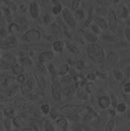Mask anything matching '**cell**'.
Returning a JSON list of instances; mask_svg holds the SVG:
<instances>
[{
    "label": "cell",
    "instance_id": "1",
    "mask_svg": "<svg viewBox=\"0 0 130 131\" xmlns=\"http://www.w3.org/2000/svg\"><path fill=\"white\" fill-rule=\"evenodd\" d=\"M87 53L89 58L96 63H101L105 57L104 47L98 43H90L87 48Z\"/></svg>",
    "mask_w": 130,
    "mask_h": 131
},
{
    "label": "cell",
    "instance_id": "2",
    "mask_svg": "<svg viewBox=\"0 0 130 131\" xmlns=\"http://www.w3.org/2000/svg\"><path fill=\"white\" fill-rule=\"evenodd\" d=\"M62 16L65 23L70 28L73 29L76 28V27L77 26L78 21L76 20L74 14L72 13L71 10L67 8H64L62 13Z\"/></svg>",
    "mask_w": 130,
    "mask_h": 131
},
{
    "label": "cell",
    "instance_id": "3",
    "mask_svg": "<svg viewBox=\"0 0 130 131\" xmlns=\"http://www.w3.org/2000/svg\"><path fill=\"white\" fill-rule=\"evenodd\" d=\"M106 19L109 25V30L113 32L116 31L118 27V19L115 10L111 9L108 10Z\"/></svg>",
    "mask_w": 130,
    "mask_h": 131
},
{
    "label": "cell",
    "instance_id": "4",
    "mask_svg": "<svg viewBox=\"0 0 130 131\" xmlns=\"http://www.w3.org/2000/svg\"><path fill=\"white\" fill-rule=\"evenodd\" d=\"M41 35L40 32L36 29L28 30L24 36V39L30 42L39 41L40 40Z\"/></svg>",
    "mask_w": 130,
    "mask_h": 131
},
{
    "label": "cell",
    "instance_id": "5",
    "mask_svg": "<svg viewBox=\"0 0 130 131\" xmlns=\"http://www.w3.org/2000/svg\"><path fill=\"white\" fill-rule=\"evenodd\" d=\"M29 12L31 17L34 19H37L39 17L41 14V8L37 1H32L29 5Z\"/></svg>",
    "mask_w": 130,
    "mask_h": 131
},
{
    "label": "cell",
    "instance_id": "6",
    "mask_svg": "<svg viewBox=\"0 0 130 131\" xmlns=\"http://www.w3.org/2000/svg\"><path fill=\"white\" fill-rule=\"evenodd\" d=\"M93 23L99 26L102 30H107L109 29L106 18H105L104 16L95 15Z\"/></svg>",
    "mask_w": 130,
    "mask_h": 131
},
{
    "label": "cell",
    "instance_id": "7",
    "mask_svg": "<svg viewBox=\"0 0 130 131\" xmlns=\"http://www.w3.org/2000/svg\"><path fill=\"white\" fill-rule=\"evenodd\" d=\"M55 58V54L52 51H45L39 57V63L41 64L51 61Z\"/></svg>",
    "mask_w": 130,
    "mask_h": 131
},
{
    "label": "cell",
    "instance_id": "8",
    "mask_svg": "<svg viewBox=\"0 0 130 131\" xmlns=\"http://www.w3.org/2000/svg\"><path fill=\"white\" fill-rule=\"evenodd\" d=\"M52 94L55 100H60L61 97V85L58 82L54 83L52 88Z\"/></svg>",
    "mask_w": 130,
    "mask_h": 131
},
{
    "label": "cell",
    "instance_id": "9",
    "mask_svg": "<svg viewBox=\"0 0 130 131\" xmlns=\"http://www.w3.org/2000/svg\"><path fill=\"white\" fill-rule=\"evenodd\" d=\"M95 15L94 9L93 7H90L88 10V15L86 16V18L84 24V26L85 28H89L91 24L93 23Z\"/></svg>",
    "mask_w": 130,
    "mask_h": 131
},
{
    "label": "cell",
    "instance_id": "10",
    "mask_svg": "<svg viewBox=\"0 0 130 131\" xmlns=\"http://www.w3.org/2000/svg\"><path fill=\"white\" fill-rule=\"evenodd\" d=\"M84 38L86 40L91 43H97L99 40V36H97L90 30L86 31L84 34Z\"/></svg>",
    "mask_w": 130,
    "mask_h": 131
},
{
    "label": "cell",
    "instance_id": "11",
    "mask_svg": "<svg viewBox=\"0 0 130 131\" xmlns=\"http://www.w3.org/2000/svg\"><path fill=\"white\" fill-rule=\"evenodd\" d=\"M17 40L16 39L15 37H9L8 38L5 40V42H4L2 43V47L5 48H11L15 47L17 45Z\"/></svg>",
    "mask_w": 130,
    "mask_h": 131
},
{
    "label": "cell",
    "instance_id": "12",
    "mask_svg": "<svg viewBox=\"0 0 130 131\" xmlns=\"http://www.w3.org/2000/svg\"><path fill=\"white\" fill-rule=\"evenodd\" d=\"M99 104L103 109L109 108L111 104V101L109 97L106 96H102L99 100Z\"/></svg>",
    "mask_w": 130,
    "mask_h": 131
},
{
    "label": "cell",
    "instance_id": "13",
    "mask_svg": "<svg viewBox=\"0 0 130 131\" xmlns=\"http://www.w3.org/2000/svg\"><path fill=\"white\" fill-rule=\"evenodd\" d=\"M15 62V58L12 56V55L8 54V55L5 56L3 60L2 61V66L3 67H5L7 68L10 67L13 63Z\"/></svg>",
    "mask_w": 130,
    "mask_h": 131
},
{
    "label": "cell",
    "instance_id": "14",
    "mask_svg": "<svg viewBox=\"0 0 130 131\" xmlns=\"http://www.w3.org/2000/svg\"><path fill=\"white\" fill-rule=\"evenodd\" d=\"M118 56L115 53L111 52L107 56V62L111 66H115L118 62Z\"/></svg>",
    "mask_w": 130,
    "mask_h": 131
},
{
    "label": "cell",
    "instance_id": "15",
    "mask_svg": "<svg viewBox=\"0 0 130 131\" xmlns=\"http://www.w3.org/2000/svg\"><path fill=\"white\" fill-rule=\"evenodd\" d=\"M74 16L77 21H81L84 20L86 19V16H87L84 10L81 9H79L77 11H75Z\"/></svg>",
    "mask_w": 130,
    "mask_h": 131
},
{
    "label": "cell",
    "instance_id": "16",
    "mask_svg": "<svg viewBox=\"0 0 130 131\" xmlns=\"http://www.w3.org/2000/svg\"><path fill=\"white\" fill-rule=\"evenodd\" d=\"M64 43L60 40H56L53 42L52 47L53 50L57 52H61L63 50Z\"/></svg>",
    "mask_w": 130,
    "mask_h": 131
},
{
    "label": "cell",
    "instance_id": "17",
    "mask_svg": "<svg viewBox=\"0 0 130 131\" xmlns=\"http://www.w3.org/2000/svg\"><path fill=\"white\" fill-rule=\"evenodd\" d=\"M19 30L21 31H27L28 30V28H29V22L28 20H27L26 19H21L20 20V21L19 22V24H17Z\"/></svg>",
    "mask_w": 130,
    "mask_h": 131
},
{
    "label": "cell",
    "instance_id": "18",
    "mask_svg": "<svg viewBox=\"0 0 130 131\" xmlns=\"http://www.w3.org/2000/svg\"><path fill=\"white\" fill-rule=\"evenodd\" d=\"M130 16V10L129 8L126 6V5H123L122 7L121 15L120 17L123 19H127Z\"/></svg>",
    "mask_w": 130,
    "mask_h": 131
},
{
    "label": "cell",
    "instance_id": "19",
    "mask_svg": "<svg viewBox=\"0 0 130 131\" xmlns=\"http://www.w3.org/2000/svg\"><path fill=\"white\" fill-rule=\"evenodd\" d=\"M63 9L64 8L63 7L62 5L60 3L55 4V6L52 9V13L55 16H58L62 14Z\"/></svg>",
    "mask_w": 130,
    "mask_h": 131
},
{
    "label": "cell",
    "instance_id": "20",
    "mask_svg": "<svg viewBox=\"0 0 130 131\" xmlns=\"http://www.w3.org/2000/svg\"><path fill=\"white\" fill-rule=\"evenodd\" d=\"M89 30L91 32H92L93 34L97 36H99L100 34H101L103 31L99 26H98L94 23H93L91 24V25L89 27Z\"/></svg>",
    "mask_w": 130,
    "mask_h": 131
},
{
    "label": "cell",
    "instance_id": "21",
    "mask_svg": "<svg viewBox=\"0 0 130 131\" xmlns=\"http://www.w3.org/2000/svg\"><path fill=\"white\" fill-rule=\"evenodd\" d=\"M81 0H72L71 2V10L74 12L79 9Z\"/></svg>",
    "mask_w": 130,
    "mask_h": 131
},
{
    "label": "cell",
    "instance_id": "22",
    "mask_svg": "<svg viewBox=\"0 0 130 131\" xmlns=\"http://www.w3.org/2000/svg\"><path fill=\"white\" fill-rule=\"evenodd\" d=\"M127 105L125 103H120L117 106V110L120 113H124L127 110Z\"/></svg>",
    "mask_w": 130,
    "mask_h": 131
},
{
    "label": "cell",
    "instance_id": "23",
    "mask_svg": "<svg viewBox=\"0 0 130 131\" xmlns=\"http://www.w3.org/2000/svg\"><path fill=\"white\" fill-rule=\"evenodd\" d=\"M69 71V68L67 64H63L60 67V70L59 71V73L60 75H66Z\"/></svg>",
    "mask_w": 130,
    "mask_h": 131
},
{
    "label": "cell",
    "instance_id": "24",
    "mask_svg": "<svg viewBox=\"0 0 130 131\" xmlns=\"http://www.w3.org/2000/svg\"><path fill=\"white\" fill-rule=\"evenodd\" d=\"M50 110H51V108H50V105L47 104H46V103H45V104H42L41 107V111L44 114H48V113H50Z\"/></svg>",
    "mask_w": 130,
    "mask_h": 131
},
{
    "label": "cell",
    "instance_id": "25",
    "mask_svg": "<svg viewBox=\"0 0 130 131\" xmlns=\"http://www.w3.org/2000/svg\"><path fill=\"white\" fill-rule=\"evenodd\" d=\"M124 37L128 42H130V26H127L124 30Z\"/></svg>",
    "mask_w": 130,
    "mask_h": 131
},
{
    "label": "cell",
    "instance_id": "26",
    "mask_svg": "<svg viewBox=\"0 0 130 131\" xmlns=\"http://www.w3.org/2000/svg\"><path fill=\"white\" fill-rule=\"evenodd\" d=\"M123 90L124 92L126 94L130 93V82H128L124 84L123 86Z\"/></svg>",
    "mask_w": 130,
    "mask_h": 131
},
{
    "label": "cell",
    "instance_id": "27",
    "mask_svg": "<svg viewBox=\"0 0 130 131\" xmlns=\"http://www.w3.org/2000/svg\"><path fill=\"white\" fill-rule=\"evenodd\" d=\"M124 74L123 72H121V71H117V72L115 73V78L119 81H121L124 78Z\"/></svg>",
    "mask_w": 130,
    "mask_h": 131
},
{
    "label": "cell",
    "instance_id": "28",
    "mask_svg": "<svg viewBox=\"0 0 130 131\" xmlns=\"http://www.w3.org/2000/svg\"><path fill=\"white\" fill-rule=\"evenodd\" d=\"M14 73H15L16 74H20V73H21L23 72V68L21 67L19 65H16L14 67Z\"/></svg>",
    "mask_w": 130,
    "mask_h": 131
},
{
    "label": "cell",
    "instance_id": "29",
    "mask_svg": "<svg viewBox=\"0 0 130 131\" xmlns=\"http://www.w3.org/2000/svg\"><path fill=\"white\" fill-rule=\"evenodd\" d=\"M46 131H55V129L53 125L50 122H47L45 125Z\"/></svg>",
    "mask_w": 130,
    "mask_h": 131
},
{
    "label": "cell",
    "instance_id": "30",
    "mask_svg": "<svg viewBox=\"0 0 130 131\" xmlns=\"http://www.w3.org/2000/svg\"><path fill=\"white\" fill-rule=\"evenodd\" d=\"M114 122H113V121H111L110 122H109V123H108L107 124L106 126H109L110 127H106V131H112L113 129L114 128V127H113L111 126H114Z\"/></svg>",
    "mask_w": 130,
    "mask_h": 131
},
{
    "label": "cell",
    "instance_id": "31",
    "mask_svg": "<svg viewBox=\"0 0 130 131\" xmlns=\"http://www.w3.org/2000/svg\"><path fill=\"white\" fill-rule=\"evenodd\" d=\"M51 21V17L49 15H46L44 17V21L46 23H49Z\"/></svg>",
    "mask_w": 130,
    "mask_h": 131
},
{
    "label": "cell",
    "instance_id": "32",
    "mask_svg": "<svg viewBox=\"0 0 130 131\" xmlns=\"http://www.w3.org/2000/svg\"><path fill=\"white\" fill-rule=\"evenodd\" d=\"M96 1L99 4H100L101 5H103V4H104V3H105L106 0H96Z\"/></svg>",
    "mask_w": 130,
    "mask_h": 131
},
{
    "label": "cell",
    "instance_id": "33",
    "mask_svg": "<svg viewBox=\"0 0 130 131\" xmlns=\"http://www.w3.org/2000/svg\"><path fill=\"white\" fill-rule=\"evenodd\" d=\"M52 1L54 2V3H55V4H59V2H58V0H52Z\"/></svg>",
    "mask_w": 130,
    "mask_h": 131
},
{
    "label": "cell",
    "instance_id": "34",
    "mask_svg": "<svg viewBox=\"0 0 130 131\" xmlns=\"http://www.w3.org/2000/svg\"><path fill=\"white\" fill-rule=\"evenodd\" d=\"M127 26H130V20H128V21H127Z\"/></svg>",
    "mask_w": 130,
    "mask_h": 131
},
{
    "label": "cell",
    "instance_id": "35",
    "mask_svg": "<svg viewBox=\"0 0 130 131\" xmlns=\"http://www.w3.org/2000/svg\"><path fill=\"white\" fill-rule=\"evenodd\" d=\"M1 48H0V61H1Z\"/></svg>",
    "mask_w": 130,
    "mask_h": 131
},
{
    "label": "cell",
    "instance_id": "36",
    "mask_svg": "<svg viewBox=\"0 0 130 131\" xmlns=\"http://www.w3.org/2000/svg\"><path fill=\"white\" fill-rule=\"evenodd\" d=\"M35 1H37V0H35Z\"/></svg>",
    "mask_w": 130,
    "mask_h": 131
}]
</instances>
